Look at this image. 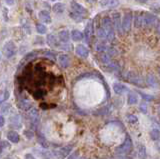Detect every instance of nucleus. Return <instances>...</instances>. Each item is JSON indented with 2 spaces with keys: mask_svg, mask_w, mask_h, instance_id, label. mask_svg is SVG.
<instances>
[{
  "mask_svg": "<svg viewBox=\"0 0 160 159\" xmlns=\"http://www.w3.org/2000/svg\"><path fill=\"white\" fill-rule=\"evenodd\" d=\"M40 107H41L43 110H46V109H48V105H47V104H45V103L40 104Z\"/></svg>",
  "mask_w": 160,
  "mask_h": 159,
  "instance_id": "nucleus-51",
  "label": "nucleus"
},
{
  "mask_svg": "<svg viewBox=\"0 0 160 159\" xmlns=\"http://www.w3.org/2000/svg\"><path fill=\"white\" fill-rule=\"evenodd\" d=\"M24 135L28 139H32V137L34 136V132L32 129H26V130H24Z\"/></svg>",
  "mask_w": 160,
  "mask_h": 159,
  "instance_id": "nucleus-42",
  "label": "nucleus"
},
{
  "mask_svg": "<svg viewBox=\"0 0 160 159\" xmlns=\"http://www.w3.org/2000/svg\"><path fill=\"white\" fill-rule=\"evenodd\" d=\"M99 60L101 61V63L103 65H107L108 63H110L112 60H111V56L109 55L108 53L106 52H103V53H100L99 54Z\"/></svg>",
  "mask_w": 160,
  "mask_h": 159,
  "instance_id": "nucleus-21",
  "label": "nucleus"
},
{
  "mask_svg": "<svg viewBox=\"0 0 160 159\" xmlns=\"http://www.w3.org/2000/svg\"><path fill=\"white\" fill-rule=\"evenodd\" d=\"M36 30L40 34H45V33H46V31H47V28H46V26L44 25V24L37 23L36 24Z\"/></svg>",
  "mask_w": 160,
  "mask_h": 159,
  "instance_id": "nucleus-36",
  "label": "nucleus"
},
{
  "mask_svg": "<svg viewBox=\"0 0 160 159\" xmlns=\"http://www.w3.org/2000/svg\"><path fill=\"white\" fill-rule=\"evenodd\" d=\"M25 159H36V158H35L32 154L27 153V154H25Z\"/></svg>",
  "mask_w": 160,
  "mask_h": 159,
  "instance_id": "nucleus-49",
  "label": "nucleus"
},
{
  "mask_svg": "<svg viewBox=\"0 0 160 159\" xmlns=\"http://www.w3.org/2000/svg\"><path fill=\"white\" fill-rule=\"evenodd\" d=\"M10 109H11V104L8 102H4L1 104V107H0V112H1L2 115H5V114H8Z\"/></svg>",
  "mask_w": 160,
  "mask_h": 159,
  "instance_id": "nucleus-27",
  "label": "nucleus"
},
{
  "mask_svg": "<svg viewBox=\"0 0 160 159\" xmlns=\"http://www.w3.org/2000/svg\"><path fill=\"white\" fill-rule=\"evenodd\" d=\"M67 159H80V155H79V151H74L72 152V154H70L69 157Z\"/></svg>",
  "mask_w": 160,
  "mask_h": 159,
  "instance_id": "nucleus-45",
  "label": "nucleus"
},
{
  "mask_svg": "<svg viewBox=\"0 0 160 159\" xmlns=\"http://www.w3.org/2000/svg\"><path fill=\"white\" fill-rule=\"evenodd\" d=\"M113 90L116 94H124L128 92V88L122 83H114L113 84Z\"/></svg>",
  "mask_w": 160,
  "mask_h": 159,
  "instance_id": "nucleus-15",
  "label": "nucleus"
},
{
  "mask_svg": "<svg viewBox=\"0 0 160 159\" xmlns=\"http://www.w3.org/2000/svg\"><path fill=\"white\" fill-rule=\"evenodd\" d=\"M139 2H142V3H144V2H147L148 0H138Z\"/></svg>",
  "mask_w": 160,
  "mask_h": 159,
  "instance_id": "nucleus-53",
  "label": "nucleus"
},
{
  "mask_svg": "<svg viewBox=\"0 0 160 159\" xmlns=\"http://www.w3.org/2000/svg\"><path fill=\"white\" fill-rule=\"evenodd\" d=\"M125 79H126L127 81H129L130 83H132L133 85L137 86V87H145V86H146V84H147L146 82L144 81V79L141 76L138 75L137 73L132 72V71L126 73Z\"/></svg>",
  "mask_w": 160,
  "mask_h": 159,
  "instance_id": "nucleus-2",
  "label": "nucleus"
},
{
  "mask_svg": "<svg viewBox=\"0 0 160 159\" xmlns=\"http://www.w3.org/2000/svg\"><path fill=\"white\" fill-rule=\"evenodd\" d=\"M43 55L47 58L52 59V60H56V55H55V53H53L51 51H44Z\"/></svg>",
  "mask_w": 160,
  "mask_h": 159,
  "instance_id": "nucleus-39",
  "label": "nucleus"
},
{
  "mask_svg": "<svg viewBox=\"0 0 160 159\" xmlns=\"http://www.w3.org/2000/svg\"><path fill=\"white\" fill-rule=\"evenodd\" d=\"M75 53H76L79 57L87 58L89 55V50L87 47H85L82 44H79V45H77L76 48H75Z\"/></svg>",
  "mask_w": 160,
  "mask_h": 159,
  "instance_id": "nucleus-11",
  "label": "nucleus"
},
{
  "mask_svg": "<svg viewBox=\"0 0 160 159\" xmlns=\"http://www.w3.org/2000/svg\"><path fill=\"white\" fill-rule=\"evenodd\" d=\"M150 138H151L152 140H154V141L158 140V139L160 138V131L158 130V129L154 128V129H152L151 131H150Z\"/></svg>",
  "mask_w": 160,
  "mask_h": 159,
  "instance_id": "nucleus-32",
  "label": "nucleus"
},
{
  "mask_svg": "<svg viewBox=\"0 0 160 159\" xmlns=\"http://www.w3.org/2000/svg\"><path fill=\"white\" fill-rule=\"evenodd\" d=\"M2 52L6 58H11L16 54L17 48L15 46V44L13 43V41H7L4 44V46L2 48Z\"/></svg>",
  "mask_w": 160,
  "mask_h": 159,
  "instance_id": "nucleus-5",
  "label": "nucleus"
},
{
  "mask_svg": "<svg viewBox=\"0 0 160 159\" xmlns=\"http://www.w3.org/2000/svg\"><path fill=\"white\" fill-rule=\"evenodd\" d=\"M52 1H58V0H52Z\"/></svg>",
  "mask_w": 160,
  "mask_h": 159,
  "instance_id": "nucleus-56",
  "label": "nucleus"
},
{
  "mask_svg": "<svg viewBox=\"0 0 160 159\" xmlns=\"http://www.w3.org/2000/svg\"><path fill=\"white\" fill-rule=\"evenodd\" d=\"M28 119L30 121V124H31V127H33V129H36L39 125V122H40L39 112H38L37 108L32 107L28 111Z\"/></svg>",
  "mask_w": 160,
  "mask_h": 159,
  "instance_id": "nucleus-4",
  "label": "nucleus"
},
{
  "mask_svg": "<svg viewBox=\"0 0 160 159\" xmlns=\"http://www.w3.org/2000/svg\"><path fill=\"white\" fill-rule=\"evenodd\" d=\"M93 22L92 21H89L88 24L85 27V30H84V36H85V39H86V41L89 42L91 40V38L93 36Z\"/></svg>",
  "mask_w": 160,
  "mask_h": 159,
  "instance_id": "nucleus-12",
  "label": "nucleus"
},
{
  "mask_svg": "<svg viewBox=\"0 0 160 159\" xmlns=\"http://www.w3.org/2000/svg\"><path fill=\"white\" fill-rule=\"evenodd\" d=\"M158 114H160V106L158 107Z\"/></svg>",
  "mask_w": 160,
  "mask_h": 159,
  "instance_id": "nucleus-55",
  "label": "nucleus"
},
{
  "mask_svg": "<svg viewBox=\"0 0 160 159\" xmlns=\"http://www.w3.org/2000/svg\"><path fill=\"white\" fill-rule=\"evenodd\" d=\"M70 17H71L73 20H75V21H77V22H79V21H82V19H83V16H81V15H78V14H76V13H71L70 14Z\"/></svg>",
  "mask_w": 160,
  "mask_h": 159,
  "instance_id": "nucleus-41",
  "label": "nucleus"
},
{
  "mask_svg": "<svg viewBox=\"0 0 160 159\" xmlns=\"http://www.w3.org/2000/svg\"><path fill=\"white\" fill-rule=\"evenodd\" d=\"M6 8H5V7H3V14H4V16H5V20H6L7 21V16H6Z\"/></svg>",
  "mask_w": 160,
  "mask_h": 159,
  "instance_id": "nucleus-52",
  "label": "nucleus"
},
{
  "mask_svg": "<svg viewBox=\"0 0 160 159\" xmlns=\"http://www.w3.org/2000/svg\"><path fill=\"white\" fill-rule=\"evenodd\" d=\"M70 6H71V9L74 13L78 14V15H81V16H85L87 15V10L85 9L82 5H80L79 3H77L75 0H72L71 3H70Z\"/></svg>",
  "mask_w": 160,
  "mask_h": 159,
  "instance_id": "nucleus-7",
  "label": "nucleus"
},
{
  "mask_svg": "<svg viewBox=\"0 0 160 159\" xmlns=\"http://www.w3.org/2000/svg\"><path fill=\"white\" fill-rule=\"evenodd\" d=\"M5 2H6L7 5H13L14 4V0H4Z\"/></svg>",
  "mask_w": 160,
  "mask_h": 159,
  "instance_id": "nucleus-50",
  "label": "nucleus"
},
{
  "mask_svg": "<svg viewBox=\"0 0 160 159\" xmlns=\"http://www.w3.org/2000/svg\"><path fill=\"white\" fill-rule=\"evenodd\" d=\"M105 68H106L108 71H113V72H115V71H118L119 70L120 66H119V64L116 61H113L112 60L110 63H108L107 65H105Z\"/></svg>",
  "mask_w": 160,
  "mask_h": 159,
  "instance_id": "nucleus-26",
  "label": "nucleus"
},
{
  "mask_svg": "<svg viewBox=\"0 0 160 159\" xmlns=\"http://www.w3.org/2000/svg\"><path fill=\"white\" fill-rule=\"evenodd\" d=\"M121 16H120V13L118 12H115L112 14V21L115 28H116V31L118 33H122L123 32V29H122V22H121Z\"/></svg>",
  "mask_w": 160,
  "mask_h": 159,
  "instance_id": "nucleus-9",
  "label": "nucleus"
},
{
  "mask_svg": "<svg viewBox=\"0 0 160 159\" xmlns=\"http://www.w3.org/2000/svg\"><path fill=\"white\" fill-rule=\"evenodd\" d=\"M107 53L109 54L110 56H116L118 54V51L115 49L114 47H108V50H107Z\"/></svg>",
  "mask_w": 160,
  "mask_h": 159,
  "instance_id": "nucleus-43",
  "label": "nucleus"
},
{
  "mask_svg": "<svg viewBox=\"0 0 160 159\" xmlns=\"http://www.w3.org/2000/svg\"><path fill=\"white\" fill-rule=\"evenodd\" d=\"M109 112V106H105V107H102L100 109H97L96 111H95L93 114L94 115H98V116H102L104 114H107Z\"/></svg>",
  "mask_w": 160,
  "mask_h": 159,
  "instance_id": "nucleus-33",
  "label": "nucleus"
},
{
  "mask_svg": "<svg viewBox=\"0 0 160 159\" xmlns=\"http://www.w3.org/2000/svg\"><path fill=\"white\" fill-rule=\"evenodd\" d=\"M0 146H1V150H4V149H8L11 147V145H10V143L6 140H1V144H0Z\"/></svg>",
  "mask_w": 160,
  "mask_h": 159,
  "instance_id": "nucleus-44",
  "label": "nucleus"
},
{
  "mask_svg": "<svg viewBox=\"0 0 160 159\" xmlns=\"http://www.w3.org/2000/svg\"><path fill=\"white\" fill-rule=\"evenodd\" d=\"M140 96L142 97V99L144 101H146V102H149V101H152L153 99H154V96H152V95H148V94H145V93H143V92H141V91H138L137 92Z\"/></svg>",
  "mask_w": 160,
  "mask_h": 159,
  "instance_id": "nucleus-35",
  "label": "nucleus"
},
{
  "mask_svg": "<svg viewBox=\"0 0 160 159\" xmlns=\"http://www.w3.org/2000/svg\"><path fill=\"white\" fill-rule=\"evenodd\" d=\"M52 10L55 12V13H57V14H61L64 12L65 10V5L63 3H60V2H57V3H55L54 5L52 6Z\"/></svg>",
  "mask_w": 160,
  "mask_h": 159,
  "instance_id": "nucleus-25",
  "label": "nucleus"
},
{
  "mask_svg": "<svg viewBox=\"0 0 160 159\" xmlns=\"http://www.w3.org/2000/svg\"><path fill=\"white\" fill-rule=\"evenodd\" d=\"M157 18L153 14L149 12H143L142 13V26L145 28H150L154 25H156Z\"/></svg>",
  "mask_w": 160,
  "mask_h": 159,
  "instance_id": "nucleus-3",
  "label": "nucleus"
},
{
  "mask_svg": "<svg viewBox=\"0 0 160 159\" xmlns=\"http://www.w3.org/2000/svg\"><path fill=\"white\" fill-rule=\"evenodd\" d=\"M9 96H10L9 90H7V89H5V90L1 93V98H0V101H1V103H4L5 101H6L7 99L9 98Z\"/></svg>",
  "mask_w": 160,
  "mask_h": 159,
  "instance_id": "nucleus-37",
  "label": "nucleus"
},
{
  "mask_svg": "<svg viewBox=\"0 0 160 159\" xmlns=\"http://www.w3.org/2000/svg\"><path fill=\"white\" fill-rule=\"evenodd\" d=\"M151 10L154 11V12H156V13H160V6H152Z\"/></svg>",
  "mask_w": 160,
  "mask_h": 159,
  "instance_id": "nucleus-48",
  "label": "nucleus"
},
{
  "mask_svg": "<svg viewBox=\"0 0 160 159\" xmlns=\"http://www.w3.org/2000/svg\"><path fill=\"white\" fill-rule=\"evenodd\" d=\"M5 124V118H4V115H0V127H3Z\"/></svg>",
  "mask_w": 160,
  "mask_h": 159,
  "instance_id": "nucleus-46",
  "label": "nucleus"
},
{
  "mask_svg": "<svg viewBox=\"0 0 160 159\" xmlns=\"http://www.w3.org/2000/svg\"><path fill=\"white\" fill-rule=\"evenodd\" d=\"M10 126L13 128H21V118L19 114H13L10 117Z\"/></svg>",
  "mask_w": 160,
  "mask_h": 159,
  "instance_id": "nucleus-13",
  "label": "nucleus"
},
{
  "mask_svg": "<svg viewBox=\"0 0 160 159\" xmlns=\"http://www.w3.org/2000/svg\"><path fill=\"white\" fill-rule=\"evenodd\" d=\"M47 43L53 48H60L62 45V42H60L59 38H56V36L53 34H48L47 35Z\"/></svg>",
  "mask_w": 160,
  "mask_h": 159,
  "instance_id": "nucleus-10",
  "label": "nucleus"
},
{
  "mask_svg": "<svg viewBox=\"0 0 160 159\" xmlns=\"http://www.w3.org/2000/svg\"><path fill=\"white\" fill-rule=\"evenodd\" d=\"M80 159H86V158H80Z\"/></svg>",
  "mask_w": 160,
  "mask_h": 159,
  "instance_id": "nucleus-57",
  "label": "nucleus"
},
{
  "mask_svg": "<svg viewBox=\"0 0 160 159\" xmlns=\"http://www.w3.org/2000/svg\"><path fill=\"white\" fill-rule=\"evenodd\" d=\"M96 35L98 38L102 39V40H107L108 41V32L107 30H105V29L101 26H99L96 30Z\"/></svg>",
  "mask_w": 160,
  "mask_h": 159,
  "instance_id": "nucleus-20",
  "label": "nucleus"
},
{
  "mask_svg": "<svg viewBox=\"0 0 160 159\" xmlns=\"http://www.w3.org/2000/svg\"><path fill=\"white\" fill-rule=\"evenodd\" d=\"M96 50L98 52H100V53L106 52L108 50V46L104 42H99V43L96 44Z\"/></svg>",
  "mask_w": 160,
  "mask_h": 159,
  "instance_id": "nucleus-31",
  "label": "nucleus"
},
{
  "mask_svg": "<svg viewBox=\"0 0 160 159\" xmlns=\"http://www.w3.org/2000/svg\"><path fill=\"white\" fill-rule=\"evenodd\" d=\"M44 95H45V91L41 90V89H37V90L33 93V96H34V98H36V99H40V98H42Z\"/></svg>",
  "mask_w": 160,
  "mask_h": 159,
  "instance_id": "nucleus-38",
  "label": "nucleus"
},
{
  "mask_svg": "<svg viewBox=\"0 0 160 159\" xmlns=\"http://www.w3.org/2000/svg\"><path fill=\"white\" fill-rule=\"evenodd\" d=\"M159 74H160V68H159Z\"/></svg>",
  "mask_w": 160,
  "mask_h": 159,
  "instance_id": "nucleus-58",
  "label": "nucleus"
},
{
  "mask_svg": "<svg viewBox=\"0 0 160 159\" xmlns=\"http://www.w3.org/2000/svg\"><path fill=\"white\" fill-rule=\"evenodd\" d=\"M71 38L73 41H81L84 38V33L79 30H72L71 32Z\"/></svg>",
  "mask_w": 160,
  "mask_h": 159,
  "instance_id": "nucleus-24",
  "label": "nucleus"
},
{
  "mask_svg": "<svg viewBox=\"0 0 160 159\" xmlns=\"http://www.w3.org/2000/svg\"><path fill=\"white\" fill-rule=\"evenodd\" d=\"M126 118L130 124H136L138 122V117L135 114H127Z\"/></svg>",
  "mask_w": 160,
  "mask_h": 159,
  "instance_id": "nucleus-34",
  "label": "nucleus"
},
{
  "mask_svg": "<svg viewBox=\"0 0 160 159\" xmlns=\"http://www.w3.org/2000/svg\"><path fill=\"white\" fill-rule=\"evenodd\" d=\"M58 63L62 68H67L70 65V58L66 54H60L58 56Z\"/></svg>",
  "mask_w": 160,
  "mask_h": 159,
  "instance_id": "nucleus-14",
  "label": "nucleus"
},
{
  "mask_svg": "<svg viewBox=\"0 0 160 159\" xmlns=\"http://www.w3.org/2000/svg\"><path fill=\"white\" fill-rule=\"evenodd\" d=\"M73 146L72 145H67V146H64L62 148L58 149L57 151H53V154L55 156H56V158H65L68 156V154L71 152Z\"/></svg>",
  "mask_w": 160,
  "mask_h": 159,
  "instance_id": "nucleus-8",
  "label": "nucleus"
},
{
  "mask_svg": "<svg viewBox=\"0 0 160 159\" xmlns=\"http://www.w3.org/2000/svg\"><path fill=\"white\" fill-rule=\"evenodd\" d=\"M132 147H133V143H132V139L130 137L128 134H126V136H125V139H124V142L121 144L120 146H118L116 148V154L118 156H123V155H126L128 154L130 151L132 150Z\"/></svg>",
  "mask_w": 160,
  "mask_h": 159,
  "instance_id": "nucleus-1",
  "label": "nucleus"
},
{
  "mask_svg": "<svg viewBox=\"0 0 160 159\" xmlns=\"http://www.w3.org/2000/svg\"><path fill=\"white\" fill-rule=\"evenodd\" d=\"M7 138H8V140L12 143H18L20 141L19 134L17 133V131H15V130L8 131L7 132Z\"/></svg>",
  "mask_w": 160,
  "mask_h": 159,
  "instance_id": "nucleus-17",
  "label": "nucleus"
},
{
  "mask_svg": "<svg viewBox=\"0 0 160 159\" xmlns=\"http://www.w3.org/2000/svg\"><path fill=\"white\" fill-rule=\"evenodd\" d=\"M138 94L135 92H130L127 96V103L129 105H134L138 102Z\"/></svg>",
  "mask_w": 160,
  "mask_h": 159,
  "instance_id": "nucleus-22",
  "label": "nucleus"
},
{
  "mask_svg": "<svg viewBox=\"0 0 160 159\" xmlns=\"http://www.w3.org/2000/svg\"><path fill=\"white\" fill-rule=\"evenodd\" d=\"M139 109H140V111H141L143 114H146L147 113V104H146V101L143 100V102L140 103Z\"/></svg>",
  "mask_w": 160,
  "mask_h": 159,
  "instance_id": "nucleus-40",
  "label": "nucleus"
},
{
  "mask_svg": "<svg viewBox=\"0 0 160 159\" xmlns=\"http://www.w3.org/2000/svg\"><path fill=\"white\" fill-rule=\"evenodd\" d=\"M38 16L40 18V20H42L44 23H51L52 21L51 15H50V13L46 10H41L38 13Z\"/></svg>",
  "mask_w": 160,
  "mask_h": 159,
  "instance_id": "nucleus-16",
  "label": "nucleus"
},
{
  "mask_svg": "<svg viewBox=\"0 0 160 159\" xmlns=\"http://www.w3.org/2000/svg\"><path fill=\"white\" fill-rule=\"evenodd\" d=\"M88 2H90V3H93V2H95L96 1V0H87Z\"/></svg>",
  "mask_w": 160,
  "mask_h": 159,
  "instance_id": "nucleus-54",
  "label": "nucleus"
},
{
  "mask_svg": "<svg viewBox=\"0 0 160 159\" xmlns=\"http://www.w3.org/2000/svg\"><path fill=\"white\" fill-rule=\"evenodd\" d=\"M132 19H133V17H132L131 11L125 12L124 16L122 18V29H123L124 33L130 31V29H131V24H132Z\"/></svg>",
  "mask_w": 160,
  "mask_h": 159,
  "instance_id": "nucleus-6",
  "label": "nucleus"
},
{
  "mask_svg": "<svg viewBox=\"0 0 160 159\" xmlns=\"http://www.w3.org/2000/svg\"><path fill=\"white\" fill-rule=\"evenodd\" d=\"M37 141H38V143L41 145L42 147H44V148H48V141L46 140V138H45L42 134H38V136H37Z\"/></svg>",
  "mask_w": 160,
  "mask_h": 159,
  "instance_id": "nucleus-28",
  "label": "nucleus"
},
{
  "mask_svg": "<svg viewBox=\"0 0 160 159\" xmlns=\"http://www.w3.org/2000/svg\"><path fill=\"white\" fill-rule=\"evenodd\" d=\"M134 25L135 27L142 26V13H137L134 17Z\"/></svg>",
  "mask_w": 160,
  "mask_h": 159,
  "instance_id": "nucleus-30",
  "label": "nucleus"
},
{
  "mask_svg": "<svg viewBox=\"0 0 160 159\" xmlns=\"http://www.w3.org/2000/svg\"><path fill=\"white\" fill-rule=\"evenodd\" d=\"M146 83H147V85L151 86L153 88L159 87V83L157 81L156 77H155L154 75H152V74H149V75L146 77Z\"/></svg>",
  "mask_w": 160,
  "mask_h": 159,
  "instance_id": "nucleus-19",
  "label": "nucleus"
},
{
  "mask_svg": "<svg viewBox=\"0 0 160 159\" xmlns=\"http://www.w3.org/2000/svg\"><path fill=\"white\" fill-rule=\"evenodd\" d=\"M18 105L19 107L22 109V110H30V109L32 108V104L30 103L28 100H26V99H20L19 102H18Z\"/></svg>",
  "mask_w": 160,
  "mask_h": 159,
  "instance_id": "nucleus-23",
  "label": "nucleus"
},
{
  "mask_svg": "<svg viewBox=\"0 0 160 159\" xmlns=\"http://www.w3.org/2000/svg\"><path fill=\"white\" fill-rule=\"evenodd\" d=\"M147 153H146V148L144 145H140L138 148V158L139 159H146Z\"/></svg>",
  "mask_w": 160,
  "mask_h": 159,
  "instance_id": "nucleus-29",
  "label": "nucleus"
},
{
  "mask_svg": "<svg viewBox=\"0 0 160 159\" xmlns=\"http://www.w3.org/2000/svg\"><path fill=\"white\" fill-rule=\"evenodd\" d=\"M70 36H71V33H69L67 30H61L58 33V38L62 43H68Z\"/></svg>",
  "mask_w": 160,
  "mask_h": 159,
  "instance_id": "nucleus-18",
  "label": "nucleus"
},
{
  "mask_svg": "<svg viewBox=\"0 0 160 159\" xmlns=\"http://www.w3.org/2000/svg\"><path fill=\"white\" fill-rule=\"evenodd\" d=\"M155 31H156L157 34L160 35V21L156 23V25H155Z\"/></svg>",
  "mask_w": 160,
  "mask_h": 159,
  "instance_id": "nucleus-47",
  "label": "nucleus"
}]
</instances>
